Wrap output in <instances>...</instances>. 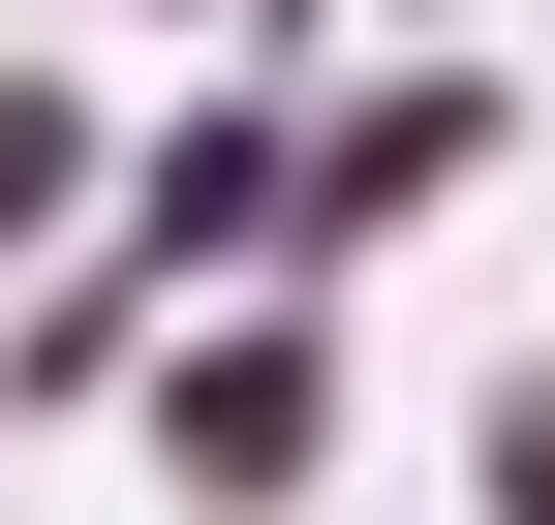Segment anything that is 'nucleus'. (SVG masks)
Wrapping results in <instances>:
<instances>
[{"label": "nucleus", "instance_id": "1", "mask_svg": "<svg viewBox=\"0 0 555 525\" xmlns=\"http://www.w3.org/2000/svg\"><path fill=\"white\" fill-rule=\"evenodd\" d=\"M309 433H339V309H247V341H217V371L155 402V464L247 525V495H309Z\"/></svg>", "mask_w": 555, "mask_h": 525}, {"label": "nucleus", "instance_id": "2", "mask_svg": "<svg viewBox=\"0 0 555 525\" xmlns=\"http://www.w3.org/2000/svg\"><path fill=\"white\" fill-rule=\"evenodd\" d=\"M62 185H93V124H62L31 62H0V217H62Z\"/></svg>", "mask_w": 555, "mask_h": 525}, {"label": "nucleus", "instance_id": "3", "mask_svg": "<svg viewBox=\"0 0 555 525\" xmlns=\"http://www.w3.org/2000/svg\"><path fill=\"white\" fill-rule=\"evenodd\" d=\"M494 525H555V371H494Z\"/></svg>", "mask_w": 555, "mask_h": 525}]
</instances>
